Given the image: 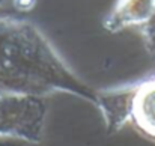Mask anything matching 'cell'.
Listing matches in <instances>:
<instances>
[{
  "mask_svg": "<svg viewBox=\"0 0 155 146\" xmlns=\"http://www.w3.org/2000/svg\"><path fill=\"white\" fill-rule=\"evenodd\" d=\"M47 118L41 97L0 94V139L39 143Z\"/></svg>",
  "mask_w": 155,
  "mask_h": 146,
  "instance_id": "cell-2",
  "label": "cell"
},
{
  "mask_svg": "<svg viewBox=\"0 0 155 146\" xmlns=\"http://www.w3.org/2000/svg\"><path fill=\"white\" fill-rule=\"evenodd\" d=\"M54 92L95 101L36 27L0 18V94L44 97Z\"/></svg>",
  "mask_w": 155,
  "mask_h": 146,
  "instance_id": "cell-1",
  "label": "cell"
},
{
  "mask_svg": "<svg viewBox=\"0 0 155 146\" xmlns=\"http://www.w3.org/2000/svg\"><path fill=\"white\" fill-rule=\"evenodd\" d=\"M155 14V0H119L105 20L108 30L146 23Z\"/></svg>",
  "mask_w": 155,
  "mask_h": 146,
  "instance_id": "cell-4",
  "label": "cell"
},
{
  "mask_svg": "<svg viewBox=\"0 0 155 146\" xmlns=\"http://www.w3.org/2000/svg\"><path fill=\"white\" fill-rule=\"evenodd\" d=\"M130 121L142 136L155 142V78L133 89Z\"/></svg>",
  "mask_w": 155,
  "mask_h": 146,
  "instance_id": "cell-3",
  "label": "cell"
}]
</instances>
